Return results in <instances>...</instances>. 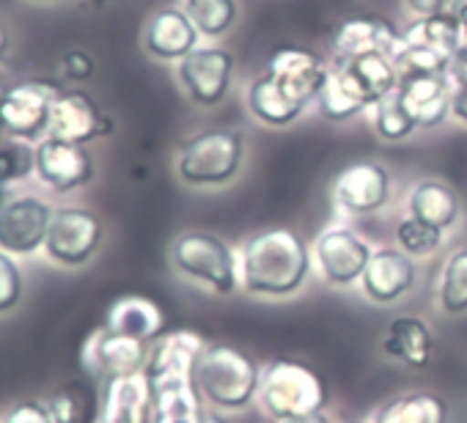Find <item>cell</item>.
<instances>
[{"label": "cell", "mask_w": 467, "mask_h": 423, "mask_svg": "<svg viewBox=\"0 0 467 423\" xmlns=\"http://www.w3.org/2000/svg\"><path fill=\"white\" fill-rule=\"evenodd\" d=\"M314 253L292 229H265L240 251V289L254 300H292L311 278Z\"/></svg>", "instance_id": "1"}, {"label": "cell", "mask_w": 467, "mask_h": 423, "mask_svg": "<svg viewBox=\"0 0 467 423\" xmlns=\"http://www.w3.org/2000/svg\"><path fill=\"white\" fill-rule=\"evenodd\" d=\"M262 363L234 344H206L195 366V387L201 401L217 412L234 415L248 409L259 396Z\"/></svg>", "instance_id": "2"}, {"label": "cell", "mask_w": 467, "mask_h": 423, "mask_svg": "<svg viewBox=\"0 0 467 423\" xmlns=\"http://www.w3.org/2000/svg\"><path fill=\"white\" fill-rule=\"evenodd\" d=\"M256 401L273 423H281L327 409L330 393L325 379L308 363L295 357H273L262 363Z\"/></svg>", "instance_id": "3"}, {"label": "cell", "mask_w": 467, "mask_h": 423, "mask_svg": "<svg viewBox=\"0 0 467 423\" xmlns=\"http://www.w3.org/2000/svg\"><path fill=\"white\" fill-rule=\"evenodd\" d=\"M171 267L179 278L228 297L240 289V256L209 232H184L171 242Z\"/></svg>", "instance_id": "4"}, {"label": "cell", "mask_w": 467, "mask_h": 423, "mask_svg": "<svg viewBox=\"0 0 467 423\" xmlns=\"http://www.w3.org/2000/svg\"><path fill=\"white\" fill-rule=\"evenodd\" d=\"M245 160V138L237 129H206L184 140L176 173L190 187H220L240 173Z\"/></svg>", "instance_id": "5"}, {"label": "cell", "mask_w": 467, "mask_h": 423, "mask_svg": "<svg viewBox=\"0 0 467 423\" xmlns=\"http://www.w3.org/2000/svg\"><path fill=\"white\" fill-rule=\"evenodd\" d=\"M61 91V83L47 77L15 83L0 102V129L26 143L42 138L50 127V113Z\"/></svg>", "instance_id": "6"}, {"label": "cell", "mask_w": 467, "mask_h": 423, "mask_svg": "<svg viewBox=\"0 0 467 423\" xmlns=\"http://www.w3.org/2000/svg\"><path fill=\"white\" fill-rule=\"evenodd\" d=\"M102 221L86 206H58L47 232L45 251L64 267H83L102 245Z\"/></svg>", "instance_id": "7"}, {"label": "cell", "mask_w": 467, "mask_h": 423, "mask_svg": "<svg viewBox=\"0 0 467 423\" xmlns=\"http://www.w3.org/2000/svg\"><path fill=\"white\" fill-rule=\"evenodd\" d=\"M371 253L374 251L368 248V242L347 226H330L314 242V264L319 270V278L336 289H349L360 284Z\"/></svg>", "instance_id": "8"}, {"label": "cell", "mask_w": 467, "mask_h": 423, "mask_svg": "<svg viewBox=\"0 0 467 423\" xmlns=\"http://www.w3.org/2000/svg\"><path fill=\"white\" fill-rule=\"evenodd\" d=\"M149 346L151 344L113 333L102 325L86 338V344L80 349V360H83L86 371L102 382L121 379V377H138L146 368Z\"/></svg>", "instance_id": "9"}, {"label": "cell", "mask_w": 467, "mask_h": 423, "mask_svg": "<svg viewBox=\"0 0 467 423\" xmlns=\"http://www.w3.org/2000/svg\"><path fill=\"white\" fill-rule=\"evenodd\" d=\"M53 206L36 195L15 198L0 212V251L12 256H31L47 242Z\"/></svg>", "instance_id": "10"}, {"label": "cell", "mask_w": 467, "mask_h": 423, "mask_svg": "<svg viewBox=\"0 0 467 423\" xmlns=\"http://www.w3.org/2000/svg\"><path fill=\"white\" fill-rule=\"evenodd\" d=\"M390 198V173L371 160L349 162L333 179V201L349 215H374Z\"/></svg>", "instance_id": "11"}, {"label": "cell", "mask_w": 467, "mask_h": 423, "mask_svg": "<svg viewBox=\"0 0 467 423\" xmlns=\"http://www.w3.org/2000/svg\"><path fill=\"white\" fill-rule=\"evenodd\" d=\"M231 72H234L231 53L217 47H195L190 56L179 61V80L187 97L203 108L217 105L228 94Z\"/></svg>", "instance_id": "12"}, {"label": "cell", "mask_w": 467, "mask_h": 423, "mask_svg": "<svg viewBox=\"0 0 467 423\" xmlns=\"http://www.w3.org/2000/svg\"><path fill=\"white\" fill-rule=\"evenodd\" d=\"M113 132V119L99 110V105L86 91H61L53 105L47 135L67 143H91Z\"/></svg>", "instance_id": "13"}, {"label": "cell", "mask_w": 467, "mask_h": 423, "mask_svg": "<svg viewBox=\"0 0 467 423\" xmlns=\"http://www.w3.org/2000/svg\"><path fill=\"white\" fill-rule=\"evenodd\" d=\"M36 176L56 192H72L94 179V157L80 143L47 135L36 146Z\"/></svg>", "instance_id": "14"}, {"label": "cell", "mask_w": 467, "mask_h": 423, "mask_svg": "<svg viewBox=\"0 0 467 423\" xmlns=\"http://www.w3.org/2000/svg\"><path fill=\"white\" fill-rule=\"evenodd\" d=\"M418 267L401 248H377L360 278V289L374 305H393L412 292Z\"/></svg>", "instance_id": "15"}, {"label": "cell", "mask_w": 467, "mask_h": 423, "mask_svg": "<svg viewBox=\"0 0 467 423\" xmlns=\"http://www.w3.org/2000/svg\"><path fill=\"white\" fill-rule=\"evenodd\" d=\"M399 39L401 34L396 31V26L382 17H352L333 36V64L355 61L363 56H393Z\"/></svg>", "instance_id": "16"}, {"label": "cell", "mask_w": 467, "mask_h": 423, "mask_svg": "<svg viewBox=\"0 0 467 423\" xmlns=\"http://www.w3.org/2000/svg\"><path fill=\"white\" fill-rule=\"evenodd\" d=\"M265 75L273 77L278 86H284L295 99L308 105L311 99H317L327 69L322 58L306 47H281L270 56Z\"/></svg>", "instance_id": "17"}, {"label": "cell", "mask_w": 467, "mask_h": 423, "mask_svg": "<svg viewBox=\"0 0 467 423\" xmlns=\"http://www.w3.org/2000/svg\"><path fill=\"white\" fill-rule=\"evenodd\" d=\"M399 102L420 129H431L445 121L451 110V77L448 75H415L401 77L396 88Z\"/></svg>", "instance_id": "18"}, {"label": "cell", "mask_w": 467, "mask_h": 423, "mask_svg": "<svg viewBox=\"0 0 467 423\" xmlns=\"http://www.w3.org/2000/svg\"><path fill=\"white\" fill-rule=\"evenodd\" d=\"M146 377V374H143ZM151 390V423H198L203 412L195 377H146Z\"/></svg>", "instance_id": "19"}, {"label": "cell", "mask_w": 467, "mask_h": 423, "mask_svg": "<svg viewBox=\"0 0 467 423\" xmlns=\"http://www.w3.org/2000/svg\"><path fill=\"white\" fill-rule=\"evenodd\" d=\"M108 330L138 338L143 344H154L157 338H162L168 333V319L165 311L143 294H121L116 297L108 311H105V322Z\"/></svg>", "instance_id": "20"}, {"label": "cell", "mask_w": 467, "mask_h": 423, "mask_svg": "<svg viewBox=\"0 0 467 423\" xmlns=\"http://www.w3.org/2000/svg\"><path fill=\"white\" fill-rule=\"evenodd\" d=\"M97 423H151V390L143 374L102 382Z\"/></svg>", "instance_id": "21"}, {"label": "cell", "mask_w": 467, "mask_h": 423, "mask_svg": "<svg viewBox=\"0 0 467 423\" xmlns=\"http://www.w3.org/2000/svg\"><path fill=\"white\" fill-rule=\"evenodd\" d=\"M379 349L407 368H426L434 357V333L420 316H396L385 327Z\"/></svg>", "instance_id": "22"}, {"label": "cell", "mask_w": 467, "mask_h": 423, "mask_svg": "<svg viewBox=\"0 0 467 423\" xmlns=\"http://www.w3.org/2000/svg\"><path fill=\"white\" fill-rule=\"evenodd\" d=\"M143 45L154 58L162 61H182L190 56L198 45V28L192 26L187 12L179 9H162L157 12L143 34Z\"/></svg>", "instance_id": "23"}, {"label": "cell", "mask_w": 467, "mask_h": 423, "mask_svg": "<svg viewBox=\"0 0 467 423\" xmlns=\"http://www.w3.org/2000/svg\"><path fill=\"white\" fill-rule=\"evenodd\" d=\"M319 113L330 121H344L363 108L374 105L358 75L349 69V64H333L325 75V83L317 94Z\"/></svg>", "instance_id": "24"}, {"label": "cell", "mask_w": 467, "mask_h": 423, "mask_svg": "<svg viewBox=\"0 0 467 423\" xmlns=\"http://www.w3.org/2000/svg\"><path fill=\"white\" fill-rule=\"evenodd\" d=\"M371 423H451V409L440 393L415 387L382 401Z\"/></svg>", "instance_id": "25"}, {"label": "cell", "mask_w": 467, "mask_h": 423, "mask_svg": "<svg viewBox=\"0 0 467 423\" xmlns=\"http://www.w3.org/2000/svg\"><path fill=\"white\" fill-rule=\"evenodd\" d=\"M407 209H410V215L418 218L420 223L440 229V232H448L462 215V201H459L456 190L448 187L445 181L423 179V181L412 184Z\"/></svg>", "instance_id": "26"}, {"label": "cell", "mask_w": 467, "mask_h": 423, "mask_svg": "<svg viewBox=\"0 0 467 423\" xmlns=\"http://www.w3.org/2000/svg\"><path fill=\"white\" fill-rule=\"evenodd\" d=\"M248 108L259 121H265L270 127H286L306 110V105L300 99H295L284 86H278L267 75H262L251 83Z\"/></svg>", "instance_id": "27"}, {"label": "cell", "mask_w": 467, "mask_h": 423, "mask_svg": "<svg viewBox=\"0 0 467 423\" xmlns=\"http://www.w3.org/2000/svg\"><path fill=\"white\" fill-rule=\"evenodd\" d=\"M399 45L407 47H418V50H429L437 53L442 58H453V53L462 47V34H459V23L453 17H420L415 20L399 39Z\"/></svg>", "instance_id": "28"}, {"label": "cell", "mask_w": 467, "mask_h": 423, "mask_svg": "<svg viewBox=\"0 0 467 423\" xmlns=\"http://www.w3.org/2000/svg\"><path fill=\"white\" fill-rule=\"evenodd\" d=\"M437 305L445 316L467 314V248L448 253L437 284Z\"/></svg>", "instance_id": "29"}, {"label": "cell", "mask_w": 467, "mask_h": 423, "mask_svg": "<svg viewBox=\"0 0 467 423\" xmlns=\"http://www.w3.org/2000/svg\"><path fill=\"white\" fill-rule=\"evenodd\" d=\"M47 409L56 423H97L99 398L86 385H64L50 396Z\"/></svg>", "instance_id": "30"}, {"label": "cell", "mask_w": 467, "mask_h": 423, "mask_svg": "<svg viewBox=\"0 0 467 423\" xmlns=\"http://www.w3.org/2000/svg\"><path fill=\"white\" fill-rule=\"evenodd\" d=\"M184 12L192 26L206 36H220L237 20V4L234 0H187Z\"/></svg>", "instance_id": "31"}, {"label": "cell", "mask_w": 467, "mask_h": 423, "mask_svg": "<svg viewBox=\"0 0 467 423\" xmlns=\"http://www.w3.org/2000/svg\"><path fill=\"white\" fill-rule=\"evenodd\" d=\"M374 127H377V135L382 140H404V138H410L418 129L415 121L410 119V113L404 110V105L399 102L396 91L377 102Z\"/></svg>", "instance_id": "32"}, {"label": "cell", "mask_w": 467, "mask_h": 423, "mask_svg": "<svg viewBox=\"0 0 467 423\" xmlns=\"http://www.w3.org/2000/svg\"><path fill=\"white\" fill-rule=\"evenodd\" d=\"M396 240H399V248L407 253V256H431L434 251H440L442 245V232L440 229H431L426 223H420L418 218L407 215L399 229H396Z\"/></svg>", "instance_id": "33"}, {"label": "cell", "mask_w": 467, "mask_h": 423, "mask_svg": "<svg viewBox=\"0 0 467 423\" xmlns=\"http://www.w3.org/2000/svg\"><path fill=\"white\" fill-rule=\"evenodd\" d=\"M34 170H36V149L34 146H28L26 140H17V138L0 146V181L4 184L20 181Z\"/></svg>", "instance_id": "34"}, {"label": "cell", "mask_w": 467, "mask_h": 423, "mask_svg": "<svg viewBox=\"0 0 467 423\" xmlns=\"http://www.w3.org/2000/svg\"><path fill=\"white\" fill-rule=\"evenodd\" d=\"M23 297V270L12 259V253L0 251V314H9L17 308Z\"/></svg>", "instance_id": "35"}, {"label": "cell", "mask_w": 467, "mask_h": 423, "mask_svg": "<svg viewBox=\"0 0 467 423\" xmlns=\"http://www.w3.org/2000/svg\"><path fill=\"white\" fill-rule=\"evenodd\" d=\"M58 72L64 80L69 83H83L94 75V58L86 53V50H69L61 64H58Z\"/></svg>", "instance_id": "36"}, {"label": "cell", "mask_w": 467, "mask_h": 423, "mask_svg": "<svg viewBox=\"0 0 467 423\" xmlns=\"http://www.w3.org/2000/svg\"><path fill=\"white\" fill-rule=\"evenodd\" d=\"M4 423H56L47 404L39 401H17L6 415Z\"/></svg>", "instance_id": "37"}, {"label": "cell", "mask_w": 467, "mask_h": 423, "mask_svg": "<svg viewBox=\"0 0 467 423\" xmlns=\"http://www.w3.org/2000/svg\"><path fill=\"white\" fill-rule=\"evenodd\" d=\"M410 6H412V12L420 15V17L442 15V17H453V20H456L462 0H410Z\"/></svg>", "instance_id": "38"}, {"label": "cell", "mask_w": 467, "mask_h": 423, "mask_svg": "<svg viewBox=\"0 0 467 423\" xmlns=\"http://www.w3.org/2000/svg\"><path fill=\"white\" fill-rule=\"evenodd\" d=\"M448 77L456 83V86H467V45H462L453 58H451V67H448Z\"/></svg>", "instance_id": "39"}, {"label": "cell", "mask_w": 467, "mask_h": 423, "mask_svg": "<svg viewBox=\"0 0 467 423\" xmlns=\"http://www.w3.org/2000/svg\"><path fill=\"white\" fill-rule=\"evenodd\" d=\"M451 113L467 124V86H456L453 97H451Z\"/></svg>", "instance_id": "40"}, {"label": "cell", "mask_w": 467, "mask_h": 423, "mask_svg": "<svg viewBox=\"0 0 467 423\" xmlns=\"http://www.w3.org/2000/svg\"><path fill=\"white\" fill-rule=\"evenodd\" d=\"M281 423H333V418H330L327 409H322V412L303 415V418H292V420H281Z\"/></svg>", "instance_id": "41"}, {"label": "cell", "mask_w": 467, "mask_h": 423, "mask_svg": "<svg viewBox=\"0 0 467 423\" xmlns=\"http://www.w3.org/2000/svg\"><path fill=\"white\" fill-rule=\"evenodd\" d=\"M198 423H231V418H228L225 412H217V409H212V407H203Z\"/></svg>", "instance_id": "42"}, {"label": "cell", "mask_w": 467, "mask_h": 423, "mask_svg": "<svg viewBox=\"0 0 467 423\" xmlns=\"http://www.w3.org/2000/svg\"><path fill=\"white\" fill-rule=\"evenodd\" d=\"M456 23H459L462 45H467V0H462V6H459V15H456Z\"/></svg>", "instance_id": "43"}, {"label": "cell", "mask_w": 467, "mask_h": 423, "mask_svg": "<svg viewBox=\"0 0 467 423\" xmlns=\"http://www.w3.org/2000/svg\"><path fill=\"white\" fill-rule=\"evenodd\" d=\"M6 53H9V31H6L4 20H0V61H4Z\"/></svg>", "instance_id": "44"}, {"label": "cell", "mask_w": 467, "mask_h": 423, "mask_svg": "<svg viewBox=\"0 0 467 423\" xmlns=\"http://www.w3.org/2000/svg\"><path fill=\"white\" fill-rule=\"evenodd\" d=\"M9 201H6V184L0 181V212H4V206H6Z\"/></svg>", "instance_id": "45"}, {"label": "cell", "mask_w": 467, "mask_h": 423, "mask_svg": "<svg viewBox=\"0 0 467 423\" xmlns=\"http://www.w3.org/2000/svg\"><path fill=\"white\" fill-rule=\"evenodd\" d=\"M341 423H371V420H363V418H349V420H341Z\"/></svg>", "instance_id": "46"}, {"label": "cell", "mask_w": 467, "mask_h": 423, "mask_svg": "<svg viewBox=\"0 0 467 423\" xmlns=\"http://www.w3.org/2000/svg\"><path fill=\"white\" fill-rule=\"evenodd\" d=\"M91 4H97V6H105V4H113V0H91Z\"/></svg>", "instance_id": "47"}, {"label": "cell", "mask_w": 467, "mask_h": 423, "mask_svg": "<svg viewBox=\"0 0 467 423\" xmlns=\"http://www.w3.org/2000/svg\"><path fill=\"white\" fill-rule=\"evenodd\" d=\"M4 94H6V86H4V83H0V102H4Z\"/></svg>", "instance_id": "48"}, {"label": "cell", "mask_w": 467, "mask_h": 423, "mask_svg": "<svg viewBox=\"0 0 467 423\" xmlns=\"http://www.w3.org/2000/svg\"><path fill=\"white\" fill-rule=\"evenodd\" d=\"M42 4H50V0H42Z\"/></svg>", "instance_id": "49"}]
</instances>
